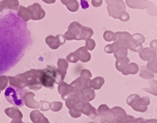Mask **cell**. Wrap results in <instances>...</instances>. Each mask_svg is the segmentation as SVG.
<instances>
[{
    "mask_svg": "<svg viewBox=\"0 0 157 123\" xmlns=\"http://www.w3.org/2000/svg\"><path fill=\"white\" fill-rule=\"evenodd\" d=\"M44 2L47 4H53L56 2V0H43Z\"/></svg>",
    "mask_w": 157,
    "mask_h": 123,
    "instance_id": "obj_25",
    "label": "cell"
},
{
    "mask_svg": "<svg viewBox=\"0 0 157 123\" xmlns=\"http://www.w3.org/2000/svg\"><path fill=\"white\" fill-rule=\"evenodd\" d=\"M157 51L151 48L146 47L143 48V49L140 52V58L141 60L145 61H150L153 59L156 58Z\"/></svg>",
    "mask_w": 157,
    "mask_h": 123,
    "instance_id": "obj_8",
    "label": "cell"
},
{
    "mask_svg": "<svg viewBox=\"0 0 157 123\" xmlns=\"http://www.w3.org/2000/svg\"><path fill=\"white\" fill-rule=\"evenodd\" d=\"M84 5H85V9H86V8H89V4H87L86 1L85 0H81V5L82 8Z\"/></svg>",
    "mask_w": 157,
    "mask_h": 123,
    "instance_id": "obj_24",
    "label": "cell"
},
{
    "mask_svg": "<svg viewBox=\"0 0 157 123\" xmlns=\"http://www.w3.org/2000/svg\"><path fill=\"white\" fill-rule=\"evenodd\" d=\"M132 41V35L127 32H117L114 34V42L117 46H124L128 48V45Z\"/></svg>",
    "mask_w": 157,
    "mask_h": 123,
    "instance_id": "obj_4",
    "label": "cell"
},
{
    "mask_svg": "<svg viewBox=\"0 0 157 123\" xmlns=\"http://www.w3.org/2000/svg\"><path fill=\"white\" fill-rule=\"evenodd\" d=\"M114 54V57L116 59L127 57L128 54V49L124 46H119L117 48Z\"/></svg>",
    "mask_w": 157,
    "mask_h": 123,
    "instance_id": "obj_9",
    "label": "cell"
},
{
    "mask_svg": "<svg viewBox=\"0 0 157 123\" xmlns=\"http://www.w3.org/2000/svg\"><path fill=\"white\" fill-rule=\"evenodd\" d=\"M150 47L152 49L157 51V40H154L150 43Z\"/></svg>",
    "mask_w": 157,
    "mask_h": 123,
    "instance_id": "obj_22",
    "label": "cell"
},
{
    "mask_svg": "<svg viewBox=\"0 0 157 123\" xmlns=\"http://www.w3.org/2000/svg\"><path fill=\"white\" fill-rule=\"evenodd\" d=\"M132 40L140 44L144 43L145 38L143 35L140 33H136L132 35Z\"/></svg>",
    "mask_w": 157,
    "mask_h": 123,
    "instance_id": "obj_15",
    "label": "cell"
},
{
    "mask_svg": "<svg viewBox=\"0 0 157 123\" xmlns=\"http://www.w3.org/2000/svg\"><path fill=\"white\" fill-rule=\"evenodd\" d=\"M118 19L123 22H127L130 19V16L128 13L125 11H122L119 14Z\"/></svg>",
    "mask_w": 157,
    "mask_h": 123,
    "instance_id": "obj_19",
    "label": "cell"
},
{
    "mask_svg": "<svg viewBox=\"0 0 157 123\" xmlns=\"http://www.w3.org/2000/svg\"><path fill=\"white\" fill-rule=\"evenodd\" d=\"M128 49H129L133 52H140L143 49V47L142 44L135 42L132 40L128 45Z\"/></svg>",
    "mask_w": 157,
    "mask_h": 123,
    "instance_id": "obj_11",
    "label": "cell"
},
{
    "mask_svg": "<svg viewBox=\"0 0 157 123\" xmlns=\"http://www.w3.org/2000/svg\"><path fill=\"white\" fill-rule=\"evenodd\" d=\"M27 90L20 89L12 85H9L6 90L5 95L9 103L17 107L24 105V96Z\"/></svg>",
    "mask_w": 157,
    "mask_h": 123,
    "instance_id": "obj_2",
    "label": "cell"
},
{
    "mask_svg": "<svg viewBox=\"0 0 157 123\" xmlns=\"http://www.w3.org/2000/svg\"><path fill=\"white\" fill-rule=\"evenodd\" d=\"M96 46V43L94 39L91 38H88L86 40V45L85 47L87 50L93 51Z\"/></svg>",
    "mask_w": 157,
    "mask_h": 123,
    "instance_id": "obj_16",
    "label": "cell"
},
{
    "mask_svg": "<svg viewBox=\"0 0 157 123\" xmlns=\"http://www.w3.org/2000/svg\"><path fill=\"white\" fill-rule=\"evenodd\" d=\"M66 5L67 9L71 12H77L80 7V4L77 0H71Z\"/></svg>",
    "mask_w": 157,
    "mask_h": 123,
    "instance_id": "obj_12",
    "label": "cell"
},
{
    "mask_svg": "<svg viewBox=\"0 0 157 123\" xmlns=\"http://www.w3.org/2000/svg\"><path fill=\"white\" fill-rule=\"evenodd\" d=\"M57 76V69L55 66H48L43 70H41L40 81L42 85L46 87L53 86Z\"/></svg>",
    "mask_w": 157,
    "mask_h": 123,
    "instance_id": "obj_3",
    "label": "cell"
},
{
    "mask_svg": "<svg viewBox=\"0 0 157 123\" xmlns=\"http://www.w3.org/2000/svg\"><path fill=\"white\" fill-rule=\"evenodd\" d=\"M150 2L146 0H136L135 9H143L148 8L149 6Z\"/></svg>",
    "mask_w": 157,
    "mask_h": 123,
    "instance_id": "obj_14",
    "label": "cell"
},
{
    "mask_svg": "<svg viewBox=\"0 0 157 123\" xmlns=\"http://www.w3.org/2000/svg\"><path fill=\"white\" fill-rule=\"evenodd\" d=\"M93 30L86 27L77 21H74L69 26L68 31L65 33V38L68 41H86L94 35Z\"/></svg>",
    "mask_w": 157,
    "mask_h": 123,
    "instance_id": "obj_1",
    "label": "cell"
},
{
    "mask_svg": "<svg viewBox=\"0 0 157 123\" xmlns=\"http://www.w3.org/2000/svg\"><path fill=\"white\" fill-rule=\"evenodd\" d=\"M107 9L110 16L113 17L115 19H118L120 13L122 11H125L126 6L123 1L118 0L116 5H107Z\"/></svg>",
    "mask_w": 157,
    "mask_h": 123,
    "instance_id": "obj_6",
    "label": "cell"
},
{
    "mask_svg": "<svg viewBox=\"0 0 157 123\" xmlns=\"http://www.w3.org/2000/svg\"><path fill=\"white\" fill-rule=\"evenodd\" d=\"M116 43L114 42L112 44H110L105 46L104 48V51L108 54L114 53L117 48Z\"/></svg>",
    "mask_w": 157,
    "mask_h": 123,
    "instance_id": "obj_17",
    "label": "cell"
},
{
    "mask_svg": "<svg viewBox=\"0 0 157 123\" xmlns=\"http://www.w3.org/2000/svg\"><path fill=\"white\" fill-rule=\"evenodd\" d=\"M78 61L82 63H87L90 61L91 56L90 53L86 49L85 46L78 48L74 52Z\"/></svg>",
    "mask_w": 157,
    "mask_h": 123,
    "instance_id": "obj_7",
    "label": "cell"
},
{
    "mask_svg": "<svg viewBox=\"0 0 157 123\" xmlns=\"http://www.w3.org/2000/svg\"><path fill=\"white\" fill-rule=\"evenodd\" d=\"M60 1H61V3H62V4L64 5H66L71 0H60Z\"/></svg>",
    "mask_w": 157,
    "mask_h": 123,
    "instance_id": "obj_26",
    "label": "cell"
},
{
    "mask_svg": "<svg viewBox=\"0 0 157 123\" xmlns=\"http://www.w3.org/2000/svg\"><path fill=\"white\" fill-rule=\"evenodd\" d=\"M114 33L111 31H106L103 34V38L106 42H110L114 40Z\"/></svg>",
    "mask_w": 157,
    "mask_h": 123,
    "instance_id": "obj_18",
    "label": "cell"
},
{
    "mask_svg": "<svg viewBox=\"0 0 157 123\" xmlns=\"http://www.w3.org/2000/svg\"><path fill=\"white\" fill-rule=\"evenodd\" d=\"M129 59L128 57H123L117 59L116 61V67L119 71H121L122 69L125 67L126 65L129 63Z\"/></svg>",
    "mask_w": 157,
    "mask_h": 123,
    "instance_id": "obj_10",
    "label": "cell"
},
{
    "mask_svg": "<svg viewBox=\"0 0 157 123\" xmlns=\"http://www.w3.org/2000/svg\"><path fill=\"white\" fill-rule=\"evenodd\" d=\"M124 72H129L132 74H135L137 73L138 71V67L136 63H132L128 65H127L124 68Z\"/></svg>",
    "mask_w": 157,
    "mask_h": 123,
    "instance_id": "obj_13",
    "label": "cell"
},
{
    "mask_svg": "<svg viewBox=\"0 0 157 123\" xmlns=\"http://www.w3.org/2000/svg\"><path fill=\"white\" fill-rule=\"evenodd\" d=\"M106 3L108 5H116L118 1V0H105Z\"/></svg>",
    "mask_w": 157,
    "mask_h": 123,
    "instance_id": "obj_23",
    "label": "cell"
},
{
    "mask_svg": "<svg viewBox=\"0 0 157 123\" xmlns=\"http://www.w3.org/2000/svg\"><path fill=\"white\" fill-rule=\"evenodd\" d=\"M66 59L69 62L73 63H76L78 61L77 57L74 52H71L66 57Z\"/></svg>",
    "mask_w": 157,
    "mask_h": 123,
    "instance_id": "obj_20",
    "label": "cell"
},
{
    "mask_svg": "<svg viewBox=\"0 0 157 123\" xmlns=\"http://www.w3.org/2000/svg\"><path fill=\"white\" fill-rule=\"evenodd\" d=\"M66 40L64 35L58 34L56 37L48 36L46 38V42L50 48L52 49H56L60 46L63 45L66 42Z\"/></svg>",
    "mask_w": 157,
    "mask_h": 123,
    "instance_id": "obj_5",
    "label": "cell"
},
{
    "mask_svg": "<svg viewBox=\"0 0 157 123\" xmlns=\"http://www.w3.org/2000/svg\"><path fill=\"white\" fill-rule=\"evenodd\" d=\"M103 1V0H91V4L94 7L98 8L102 5Z\"/></svg>",
    "mask_w": 157,
    "mask_h": 123,
    "instance_id": "obj_21",
    "label": "cell"
}]
</instances>
